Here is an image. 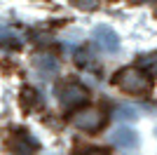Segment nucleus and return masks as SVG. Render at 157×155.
<instances>
[{
	"label": "nucleus",
	"mask_w": 157,
	"mask_h": 155,
	"mask_svg": "<svg viewBox=\"0 0 157 155\" xmlns=\"http://www.w3.org/2000/svg\"><path fill=\"white\" fill-rule=\"evenodd\" d=\"M113 85H115V87H120L122 92H127V94L143 97V94H148V92H150L152 80H150V75H148L143 68H138V66H127V68H122V71L115 73Z\"/></svg>",
	"instance_id": "nucleus-1"
},
{
	"label": "nucleus",
	"mask_w": 157,
	"mask_h": 155,
	"mask_svg": "<svg viewBox=\"0 0 157 155\" xmlns=\"http://www.w3.org/2000/svg\"><path fill=\"white\" fill-rule=\"evenodd\" d=\"M71 125L82 132H98L105 125V113L96 106H87V108H80L71 115Z\"/></svg>",
	"instance_id": "nucleus-2"
},
{
	"label": "nucleus",
	"mask_w": 157,
	"mask_h": 155,
	"mask_svg": "<svg viewBox=\"0 0 157 155\" xmlns=\"http://www.w3.org/2000/svg\"><path fill=\"white\" fill-rule=\"evenodd\" d=\"M87 97H89V92L85 89V85L73 82V80L56 87V99H59V103L63 106V108H75V106H82V103L87 101Z\"/></svg>",
	"instance_id": "nucleus-3"
},
{
	"label": "nucleus",
	"mask_w": 157,
	"mask_h": 155,
	"mask_svg": "<svg viewBox=\"0 0 157 155\" xmlns=\"http://www.w3.org/2000/svg\"><path fill=\"white\" fill-rule=\"evenodd\" d=\"M10 143H12V148L19 155H31V153L38 150V141H35L31 134H26V132H14Z\"/></svg>",
	"instance_id": "nucleus-4"
},
{
	"label": "nucleus",
	"mask_w": 157,
	"mask_h": 155,
	"mask_svg": "<svg viewBox=\"0 0 157 155\" xmlns=\"http://www.w3.org/2000/svg\"><path fill=\"white\" fill-rule=\"evenodd\" d=\"M33 66L38 68L40 75H45V78H52L54 73H56V59L52 57V54H47V52H38L35 57H33Z\"/></svg>",
	"instance_id": "nucleus-5"
},
{
	"label": "nucleus",
	"mask_w": 157,
	"mask_h": 155,
	"mask_svg": "<svg viewBox=\"0 0 157 155\" xmlns=\"http://www.w3.org/2000/svg\"><path fill=\"white\" fill-rule=\"evenodd\" d=\"M113 143L120 146V148H136L138 146V136L134 129L129 127H117L113 132Z\"/></svg>",
	"instance_id": "nucleus-6"
},
{
	"label": "nucleus",
	"mask_w": 157,
	"mask_h": 155,
	"mask_svg": "<svg viewBox=\"0 0 157 155\" xmlns=\"http://www.w3.org/2000/svg\"><path fill=\"white\" fill-rule=\"evenodd\" d=\"M94 38H96V42L103 50H108V52H115L117 50V45H120V40H117V35L110 31V28H105V26H101V28H96V33H94Z\"/></svg>",
	"instance_id": "nucleus-7"
},
{
	"label": "nucleus",
	"mask_w": 157,
	"mask_h": 155,
	"mask_svg": "<svg viewBox=\"0 0 157 155\" xmlns=\"http://www.w3.org/2000/svg\"><path fill=\"white\" fill-rule=\"evenodd\" d=\"M21 103H24V108H35L38 106V94L33 87H24L21 92Z\"/></svg>",
	"instance_id": "nucleus-8"
},
{
	"label": "nucleus",
	"mask_w": 157,
	"mask_h": 155,
	"mask_svg": "<svg viewBox=\"0 0 157 155\" xmlns=\"http://www.w3.org/2000/svg\"><path fill=\"white\" fill-rule=\"evenodd\" d=\"M138 68H148V71L157 73V54H145V57L138 59Z\"/></svg>",
	"instance_id": "nucleus-9"
},
{
	"label": "nucleus",
	"mask_w": 157,
	"mask_h": 155,
	"mask_svg": "<svg viewBox=\"0 0 157 155\" xmlns=\"http://www.w3.org/2000/svg\"><path fill=\"white\" fill-rule=\"evenodd\" d=\"M73 5L80 7V10H94L98 5V0H73Z\"/></svg>",
	"instance_id": "nucleus-10"
},
{
	"label": "nucleus",
	"mask_w": 157,
	"mask_h": 155,
	"mask_svg": "<svg viewBox=\"0 0 157 155\" xmlns=\"http://www.w3.org/2000/svg\"><path fill=\"white\" fill-rule=\"evenodd\" d=\"M117 117H136V113L127 110V108H117Z\"/></svg>",
	"instance_id": "nucleus-11"
},
{
	"label": "nucleus",
	"mask_w": 157,
	"mask_h": 155,
	"mask_svg": "<svg viewBox=\"0 0 157 155\" xmlns=\"http://www.w3.org/2000/svg\"><path fill=\"white\" fill-rule=\"evenodd\" d=\"M80 155H108V150H101V148H89V150H85V153H80Z\"/></svg>",
	"instance_id": "nucleus-12"
},
{
	"label": "nucleus",
	"mask_w": 157,
	"mask_h": 155,
	"mask_svg": "<svg viewBox=\"0 0 157 155\" xmlns=\"http://www.w3.org/2000/svg\"><path fill=\"white\" fill-rule=\"evenodd\" d=\"M131 2H148V0H131Z\"/></svg>",
	"instance_id": "nucleus-13"
}]
</instances>
